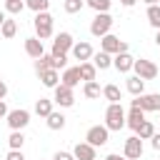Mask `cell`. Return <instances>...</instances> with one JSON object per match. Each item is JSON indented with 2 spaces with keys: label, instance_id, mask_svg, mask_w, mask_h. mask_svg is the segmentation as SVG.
I'll list each match as a JSON object with an SVG mask.
<instances>
[{
  "label": "cell",
  "instance_id": "obj_38",
  "mask_svg": "<svg viewBox=\"0 0 160 160\" xmlns=\"http://www.w3.org/2000/svg\"><path fill=\"white\" fill-rule=\"evenodd\" d=\"M150 145H152V150H160V132H152V138H150Z\"/></svg>",
  "mask_w": 160,
  "mask_h": 160
},
{
  "label": "cell",
  "instance_id": "obj_24",
  "mask_svg": "<svg viewBox=\"0 0 160 160\" xmlns=\"http://www.w3.org/2000/svg\"><path fill=\"white\" fill-rule=\"evenodd\" d=\"M52 112V100H48V98H40V100H35V115H40V118H48Z\"/></svg>",
  "mask_w": 160,
  "mask_h": 160
},
{
  "label": "cell",
  "instance_id": "obj_43",
  "mask_svg": "<svg viewBox=\"0 0 160 160\" xmlns=\"http://www.w3.org/2000/svg\"><path fill=\"white\" fill-rule=\"evenodd\" d=\"M155 45L160 48V28H158V32H155Z\"/></svg>",
  "mask_w": 160,
  "mask_h": 160
},
{
  "label": "cell",
  "instance_id": "obj_28",
  "mask_svg": "<svg viewBox=\"0 0 160 160\" xmlns=\"http://www.w3.org/2000/svg\"><path fill=\"white\" fill-rule=\"evenodd\" d=\"M22 142H25V135H22V130H12V132H10V138H8V145H10V150H22Z\"/></svg>",
  "mask_w": 160,
  "mask_h": 160
},
{
  "label": "cell",
  "instance_id": "obj_37",
  "mask_svg": "<svg viewBox=\"0 0 160 160\" xmlns=\"http://www.w3.org/2000/svg\"><path fill=\"white\" fill-rule=\"evenodd\" d=\"M5 160H25V155H22V150H10Z\"/></svg>",
  "mask_w": 160,
  "mask_h": 160
},
{
  "label": "cell",
  "instance_id": "obj_12",
  "mask_svg": "<svg viewBox=\"0 0 160 160\" xmlns=\"http://www.w3.org/2000/svg\"><path fill=\"white\" fill-rule=\"evenodd\" d=\"M132 62H135V58H132L130 52H118V55H112V68H115L118 72H130V70H132Z\"/></svg>",
  "mask_w": 160,
  "mask_h": 160
},
{
  "label": "cell",
  "instance_id": "obj_15",
  "mask_svg": "<svg viewBox=\"0 0 160 160\" xmlns=\"http://www.w3.org/2000/svg\"><path fill=\"white\" fill-rule=\"evenodd\" d=\"M25 52H28L30 58H35V60H38L40 55H45V45H42V40L35 38V35H32V38H25Z\"/></svg>",
  "mask_w": 160,
  "mask_h": 160
},
{
  "label": "cell",
  "instance_id": "obj_8",
  "mask_svg": "<svg viewBox=\"0 0 160 160\" xmlns=\"http://www.w3.org/2000/svg\"><path fill=\"white\" fill-rule=\"evenodd\" d=\"M5 122L10 125V130H22V128H28V122H30V112L22 110V108H18V110H8Z\"/></svg>",
  "mask_w": 160,
  "mask_h": 160
},
{
  "label": "cell",
  "instance_id": "obj_22",
  "mask_svg": "<svg viewBox=\"0 0 160 160\" xmlns=\"http://www.w3.org/2000/svg\"><path fill=\"white\" fill-rule=\"evenodd\" d=\"M82 95H85L88 100H95V98H100V95H102V88L98 85V80H88V82H85V88H82Z\"/></svg>",
  "mask_w": 160,
  "mask_h": 160
},
{
  "label": "cell",
  "instance_id": "obj_29",
  "mask_svg": "<svg viewBox=\"0 0 160 160\" xmlns=\"http://www.w3.org/2000/svg\"><path fill=\"white\" fill-rule=\"evenodd\" d=\"M52 68V55H40L38 60H35V72L40 75V72H45V70H50Z\"/></svg>",
  "mask_w": 160,
  "mask_h": 160
},
{
  "label": "cell",
  "instance_id": "obj_32",
  "mask_svg": "<svg viewBox=\"0 0 160 160\" xmlns=\"http://www.w3.org/2000/svg\"><path fill=\"white\" fill-rule=\"evenodd\" d=\"M62 8H65L68 15H75V12H80V10L85 8V0H65Z\"/></svg>",
  "mask_w": 160,
  "mask_h": 160
},
{
  "label": "cell",
  "instance_id": "obj_7",
  "mask_svg": "<svg viewBox=\"0 0 160 160\" xmlns=\"http://www.w3.org/2000/svg\"><path fill=\"white\" fill-rule=\"evenodd\" d=\"M52 90H55V95H52V102H58L60 108H72V105H75V92H72V88H68V85L58 82Z\"/></svg>",
  "mask_w": 160,
  "mask_h": 160
},
{
  "label": "cell",
  "instance_id": "obj_16",
  "mask_svg": "<svg viewBox=\"0 0 160 160\" xmlns=\"http://www.w3.org/2000/svg\"><path fill=\"white\" fill-rule=\"evenodd\" d=\"M90 62H92L98 70H108V68H112V55L105 52V50H100V52H92Z\"/></svg>",
  "mask_w": 160,
  "mask_h": 160
},
{
  "label": "cell",
  "instance_id": "obj_39",
  "mask_svg": "<svg viewBox=\"0 0 160 160\" xmlns=\"http://www.w3.org/2000/svg\"><path fill=\"white\" fill-rule=\"evenodd\" d=\"M5 95H8V82L0 78V100H5Z\"/></svg>",
  "mask_w": 160,
  "mask_h": 160
},
{
  "label": "cell",
  "instance_id": "obj_40",
  "mask_svg": "<svg viewBox=\"0 0 160 160\" xmlns=\"http://www.w3.org/2000/svg\"><path fill=\"white\" fill-rule=\"evenodd\" d=\"M8 115V105H5V100H0V120Z\"/></svg>",
  "mask_w": 160,
  "mask_h": 160
},
{
  "label": "cell",
  "instance_id": "obj_33",
  "mask_svg": "<svg viewBox=\"0 0 160 160\" xmlns=\"http://www.w3.org/2000/svg\"><path fill=\"white\" fill-rule=\"evenodd\" d=\"M85 5H90L95 12H108L110 5H112V0H85Z\"/></svg>",
  "mask_w": 160,
  "mask_h": 160
},
{
  "label": "cell",
  "instance_id": "obj_20",
  "mask_svg": "<svg viewBox=\"0 0 160 160\" xmlns=\"http://www.w3.org/2000/svg\"><path fill=\"white\" fill-rule=\"evenodd\" d=\"M78 70H80V80H85V82H88V80H95V78H98V68H95V65H92L90 60L80 62V65H78Z\"/></svg>",
  "mask_w": 160,
  "mask_h": 160
},
{
  "label": "cell",
  "instance_id": "obj_36",
  "mask_svg": "<svg viewBox=\"0 0 160 160\" xmlns=\"http://www.w3.org/2000/svg\"><path fill=\"white\" fill-rule=\"evenodd\" d=\"M52 160H75V155H72V152H65V150H58V152L52 155Z\"/></svg>",
  "mask_w": 160,
  "mask_h": 160
},
{
  "label": "cell",
  "instance_id": "obj_14",
  "mask_svg": "<svg viewBox=\"0 0 160 160\" xmlns=\"http://www.w3.org/2000/svg\"><path fill=\"white\" fill-rule=\"evenodd\" d=\"M72 155H75V160H98V152L90 142H78L72 148Z\"/></svg>",
  "mask_w": 160,
  "mask_h": 160
},
{
  "label": "cell",
  "instance_id": "obj_10",
  "mask_svg": "<svg viewBox=\"0 0 160 160\" xmlns=\"http://www.w3.org/2000/svg\"><path fill=\"white\" fill-rule=\"evenodd\" d=\"M122 155H125L128 160H140V158H142V140H140L138 135H130V138L125 140Z\"/></svg>",
  "mask_w": 160,
  "mask_h": 160
},
{
  "label": "cell",
  "instance_id": "obj_35",
  "mask_svg": "<svg viewBox=\"0 0 160 160\" xmlns=\"http://www.w3.org/2000/svg\"><path fill=\"white\" fill-rule=\"evenodd\" d=\"M65 65H68V52L52 55V68H55V70H65Z\"/></svg>",
  "mask_w": 160,
  "mask_h": 160
},
{
  "label": "cell",
  "instance_id": "obj_27",
  "mask_svg": "<svg viewBox=\"0 0 160 160\" xmlns=\"http://www.w3.org/2000/svg\"><path fill=\"white\" fill-rule=\"evenodd\" d=\"M152 132H155V125H152L150 120H142V122H140V128L135 130V135H138L140 140H150V138H152Z\"/></svg>",
  "mask_w": 160,
  "mask_h": 160
},
{
  "label": "cell",
  "instance_id": "obj_13",
  "mask_svg": "<svg viewBox=\"0 0 160 160\" xmlns=\"http://www.w3.org/2000/svg\"><path fill=\"white\" fill-rule=\"evenodd\" d=\"M70 52H72V58L75 60H80V62H85V60H90L92 58V45L90 42H72V48H70Z\"/></svg>",
  "mask_w": 160,
  "mask_h": 160
},
{
  "label": "cell",
  "instance_id": "obj_19",
  "mask_svg": "<svg viewBox=\"0 0 160 160\" xmlns=\"http://www.w3.org/2000/svg\"><path fill=\"white\" fill-rule=\"evenodd\" d=\"M125 88H128L130 95H142V92H145V80L138 78V75H130V78L125 80Z\"/></svg>",
  "mask_w": 160,
  "mask_h": 160
},
{
  "label": "cell",
  "instance_id": "obj_46",
  "mask_svg": "<svg viewBox=\"0 0 160 160\" xmlns=\"http://www.w3.org/2000/svg\"><path fill=\"white\" fill-rule=\"evenodd\" d=\"M158 112H160V110H158Z\"/></svg>",
  "mask_w": 160,
  "mask_h": 160
},
{
  "label": "cell",
  "instance_id": "obj_26",
  "mask_svg": "<svg viewBox=\"0 0 160 160\" xmlns=\"http://www.w3.org/2000/svg\"><path fill=\"white\" fill-rule=\"evenodd\" d=\"M15 32H18V22L10 20V18H5V22L0 25V35H2L5 40H10V38H15Z\"/></svg>",
  "mask_w": 160,
  "mask_h": 160
},
{
  "label": "cell",
  "instance_id": "obj_9",
  "mask_svg": "<svg viewBox=\"0 0 160 160\" xmlns=\"http://www.w3.org/2000/svg\"><path fill=\"white\" fill-rule=\"evenodd\" d=\"M108 138H110V130L105 125H92L88 130V135H85V142H90L92 148H102L108 142Z\"/></svg>",
  "mask_w": 160,
  "mask_h": 160
},
{
  "label": "cell",
  "instance_id": "obj_30",
  "mask_svg": "<svg viewBox=\"0 0 160 160\" xmlns=\"http://www.w3.org/2000/svg\"><path fill=\"white\" fill-rule=\"evenodd\" d=\"M22 10H25V0H5V12L20 15Z\"/></svg>",
  "mask_w": 160,
  "mask_h": 160
},
{
  "label": "cell",
  "instance_id": "obj_4",
  "mask_svg": "<svg viewBox=\"0 0 160 160\" xmlns=\"http://www.w3.org/2000/svg\"><path fill=\"white\" fill-rule=\"evenodd\" d=\"M110 28H112L110 12H95V18H92V22H90V32H92L95 38H102V35L110 32Z\"/></svg>",
  "mask_w": 160,
  "mask_h": 160
},
{
  "label": "cell",
  "instance_id": "obj_44",
  "mask_svg": "<svg viewBox=\"0 0 160 160\" xmlns=\"http://www.w3.org/2000/svg\"><path fill=\"white\" fill-rule=\"evenodd\" d=\"M5 18H8V15H5V12H2V10H0V25H2V22H5Z\"/></svg>",
  "mask_w": 160,
  "mask_h": 160
},
{
  "label": "cell",
  "instance_id": "obj_45",
  "mask_svg": "<svg viewBox=\"0 0 160 160\" xmlns=\"http://www.w3.org/2000/svg\"><path fill=\"white\" fill-rule=\"evenodd\" d=\"M142 2H148V5H158L160 0H142Z\"/></svg>",
  "mask_w": 160,
  "mask_h": 160
},
{
  "label": "cell",
  "instance_id": "obj_5",
  "mask_svg": "<svg viewBox=\"0 0 160 160\" xmlns=\"http://www.w3.org/2000/svg\"><path fill=\"white\" fill-rule=\"evenodd\" d=\"M100 50H105V52H110V55H118V52H128V42L125 40H120L118 35H102L100 38Z\"/></svg>",
  "mask_w": 160,
  "mask_h": 160
},
{
  "label": "cell",
  "instance_id": "obj_1",
  "mask_svg": "<svg viewBox=\"0 0 160 160\" xmlns=\"http://www.w3.org/2000/svg\"><path fill=\"white\" fill-rule=\"evenodd\" d=\"M105 128L108 130H122L125 128V110L120 102H110L105 110Z\"/></svg>",
  "mask_w": 160,
  "mask_h": 160
},
{
  "label": "cell",
  "instance_id": "obj_11",
  "mask_svg": "<svg viewBox=\"0 0 160 160\" xmlns=\"http://www.w3.org/2000/svg\"><path fill=\"white\" fill-rule=\"evenodd\" d=\"M72 42H75V40H72V35H70V32H65V30H62V32H58V35H55V40H52V52H50V55L70 52Z\"/></svg>",
  "mask_w": 160,
  "mask_h": 160
},
{
  "label": "cell",
  "instance_id": "obj_2",
  "mask_svg": "<svg viewBox=\"0 0 160 160\" xmlns=\"http://www.w3.org/2000/svg\"><path fill=\"white\" fill-rule=\"evenodd\" d=\"M130 108H140L142 112H158V110H160V92H142V95H135V100L130 102Z\"/></svg>",
  "mask_w": 160,
  "mask_h": 160
},
{
  "label": "cell",
  "instance_id": "obj_18",
  "mask_svg": "<svg viewBox=\"0 0 160 160\" xmlns=\"http://www.w3.org/2000/svg\"><path fill=\"white\" fill-rule=\"evenodd\" d=\"M142 120H145V112L140 108H130V112H125V125L132 128V130H138Z\"/></svg>",
  "mask_w": 160,
  "mask_h": 160
},
{
  "label": "cell",
  "instance_id": "obj_31",
  "mask_svg": "<svg viewBox=\"0 0 160 160\" xmlns=\"http://www.w3.org/2000/svg\"><path fill=\"white\" fill-rule=\"evenodd\" d=\"M148 22L155 30L160 28V5H148Z\"/></svg>",
  "mask_w": 160,
  "mask_h": 160
},
{
  "label": "cell",
  "instance_id": "obj_21",
  "mask_svg": "<svg viewBox=\"0 0 160 160\" xmlns=\"http://www.w3.org/2000/svg\"><path fill=\"white\" fill-rule=\"evenodd\" d=\"M40 82H42L45 88H55V85L60 82V72H58L55 68H50V70L40 72Z\"/></svg>",
  "mask_w": 160,
  "mask_h": 160
},
{
  "label": "cell",
  "instance_id": "obj_34",
  "mask_svg": "<svg viewBox=\"0 0 160 160\" xmlns=\"http://www.w3.org/2000/svg\"><path fill=\"white\" fill-rule=\"evenodd\" d=\"M25 8H30L32 12H42L50 8V0H25Z\"/></svg>",
  "mask_w": 160,
  "mask_h": 160
},
{
  "label": "cell",
  "instance_id": "obj_17",
  "mask_svg": "<svg viewBox=\"0 0 160 160\" xmlns=\"http://www.w3.org/2000/svg\"><path fill=\"white\" fill-rule=\"evenodd\" d=\"M60 82H62V85H68V88L80 85V70H78V68H65V70H62V75H60Z\"/></svg>",
  "mask_w": 160,
  "mask_h": 160
},
{
  "label": "cell",
  "instance_id": "obj_25",
  "mask_svg": "<svg viewBox=\"0 0 160 160\" xmlns=\"http://www.w3.org/2000/svg\"><path fill=\"white\" fill-rule=\"evenodd\" d=\"M45 120H48V128H50V130H62V128H65V115H62V112H55V110H52Z\"/></svg>",
  "mask_w": 160,
  "mask_h": 160
},
{
  "label": "cell",
  "instance_id": "obj_3",
  "mask_svg": "<svg viewBox=\"0 0 160 160\" xmlns=\"http://www.w3.org/2000/svg\"><path fill=\"white\" fill-rule=\"evenodd\" d=\"M32 25H35V38H40V40H48V38L52 35V15H50L48 10H42V12H35V20H32Z\"/></svg>",
  "mask_w": 160,
  "mask_h": 160
},
{
  "label": "cell",
  "instance_id": "obj_23",
  "mask_svg": "<svg viewBox=\"0 0 160 160\" xmlns=\"http://www.w3.org/2000/svg\"><path fill=\"white\" fill-rule=\"evenodd\" d=\"M102 98H105L108 102H120V100H122V92H120V88H118V85H112V82H110V85H105V88H102Z\"/></svg>",
  "mask_w": 160,
  "mask_h": 160
},
{
  "label": "cell",
  "instance_id": "obj_42",
  "mask_svg": "<svg viewBox=\"0 0 160 160\" xmlns=\"http://www.w3.org/2000/svg\"><path fill=\"white\" fill-rule=\"evenodd\" d=\"M120 2H122V5H125V8H132V5H135V2H138V0H120Z\"/></svg>",
  "mask_w": 160,
  "mask_h": 160
},
{
  "label": "cell",
  "instance_id": "obj_6",
  "mask_svg": "<svg viewBox=\"0 0 160 160\" xmlns=\"http://www.w3.org/2000/svg\"><path fill=\"white\" fill-rule=\"evenodd\" d=\"M132 70H135V75L142 78V80H155V78H158V65H155L152 60H145V58L135 60V62H132Z\"/></svg>",
  "mask_w": 160,
  "mask_h": 160
},
{
  "label": "cell",
  "instance_id": "obj_41",
  "mask_svg": "<svg viewBox=\"0 0 160 160\" xmlns=\"http://www.w3.org/2000/svg\"><path fill=\"white\" fill-rule=\"evenodd\" d=\"M105 160H128V158H125V155H118V152H110Z\"/></svg>",
  "mask_w": 160,
  "mask_h": 160
}]
</instances>
